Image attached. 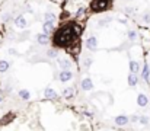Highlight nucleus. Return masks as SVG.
<instances>
[{
	"instance_id": "6",
	"label": "nucleus",
	"mask_w": 150,
	"mask_h": 131,
	"mask_svg": "<svg viewBox=\"0 0 150 131\" xmlns=\"http://www.w3.org/2000/svg\"><path fill=\"white\" fill-rule=\"evenodd\" d=\"M57 80H60V82H69V80H71L73 79V72L70 70V72H64V70H60V73L57 74V77H55Z\"/></svg>"
},
{
	"instance_id": "31",
	"label": "nucleus",
	"mask_w": 150,
	"mask_h": 131,
	"mask_svg": "<svg viewBox=\"0 0 150 131\" xmlns=\"http://www.w3.org/2000/svg\"><path fill=\"white\" fill-rule=\"evenodd\" d=\"M1 101H3V96H1V95H0V103H1Z\"/></svg>"
},
{
	"instance_id": "26",
	"label": "nucleus",
	"mask_w": 150,
	"mask_h": 131,
	"mask_svg": "<svg viewBox=\"0 0 150 131\" xmlns=\"http://www.w3.org/2000/svg\"><path fill=\"white\" fill-rule=\"evenodd\" d=\"M139 124H140V125H149L150 124V118L147 117V115H140Z\"/></svg>"
},
{
	"instance_id": "30",
	"label": "nucleus",
	"mask_w": 150,
	"mask_h": 131,
	"mask_svg": "<svg viewBox=\"0 0 150 131\" xmlns=\"http://www.w3.org/2000/svg\"><path fill=\"white\" fill-rule=\"evenodd\" d=\"M9 54H12V55H18V51L13 50V48H10V50H9Z\"/></svg>"
},
{
	"instance_id": "32",
	"label": "nucleus",
	"mask_w": 150,
	"mask_h": 131,
	"mask_svg": "<svg viewBox=\"0 0 150 131\" xmlns=\"http://www.w3.org/2000/svg\"><path fill=\"white\" fill-rule=\"evenodd\" d=\"M103 131H105V130H103Z\"/></svg>"
},
{
	"instance_id": "11",
	"label": "nucleus",
	"mask_w": 150,
	"mask_h": 131,
	"mask_svg": "<svg viewBox=\"0 0 150 131\" xmlns=\"http://www.w3.org/2000/svg\"><path fill=\"white\" fill-rule=\"evenodd\" d=\"M137 105L140 108H146L149 105V98H147L146 93H139L137 95Z\"/></svg>"
},
{
	"instance_id": "8",
	"label": "nucleus",
	"mask_w": 150,
	"mask_h": 131,
	"mask_svg": "<svg viewBox=\"0 0 150 131\" xmlns=\"http://www.w3.org/2000/svg\"><path fill=\"white\" fill-rule=\"evenodd\" d=\"M128 69H130V73L133 74H139L142 72V64L137 61V60H130L128 63Z\"/></svg>"
},
{
	"instance_id": "5",
	"label": "nucleus",
	"mask_w": 150,
	"mask_h": 131,
	"mask_svg": "<svg viewBox=\"0 0 150 131\" xmlns=\"http://www.w3.org/2000/svg\"><path fill=\"white\" fill-rule=\"evenodd\" d=\"M13 25H15L16 28L23 29V28H26V26H28V21H26V18H25L23 15H18V16L13 19Z\"/></svg>"
},
{
	"instance_id": "10",
	"label": "nucleus",
	"mask_w": 150,
	"mask_h": 131,
	"mask_svg": "<svg viewBox=\"0 0 150 131\" xmlns=\"http://www.w3.org/2000/svg\"><path fill=\"white\" fill-rule=\"evenodd\" d=\"M80 87H82V90H92V89H93L92 79H91V77H83V79L80 80Z\"/></svg>"
},
{
	"instance_id": "14",
	"label": "nucleus",
	"mask_w": 150,
	"mask_h": 131,
	"mask_svg": "<svg viewBox=\"0 0 150 131\" xmlns=\"http://www.w3.org/2000/svg\"><path fill=\"white\" fill-rule=\"evenodd\" d=\"M54 32H55L54 23H50V22H44V23H42V34H45V35L50 37L51 34H54Z\"/></svg>"
},
{
	"instance_id": "25",
	"label": "nucleus",
	"mask_w": 150,
	"mask_h": 131,
	"mask_svg": "<svg viewBox=\"0 0 150 131\" xmlns=\"http://www.w3.org/2000/svg\"><path fill=\"white\" fill-rule=\"evenodd\" d=\"M10 69V63L7 60H0V73H6Z\"/></svg>"
},
{
	"instance_id": "16",
	"label": "nucleus",
	"mask_w": 150,
	"mask_h": 131,
	"mask_svg": "<svg viewBox=\"0 0 150 131\" xmlns=\"http://www.w3.org/2000/svg\"><path fill=\"white\" fill-rule=\"evenodd\" d=\"M44 96H45L47 99L52 101V99H57V98H58V93H57L52 87H45V89H44Z\"/></svg>"
},
{
	"instance_id": "24",
	"label": "nucleus",
	"mask_w": 150,
	"mask_h": 131,
	"mask_svg": "<svg viewBox=\"0 0 150 131\" xmlns=\"http://www.w3.org/2000/svg\"><path fill=\"white\" fill-rule=\"evenodd\" d=\"M63 98H66V99H70V98H73V95H74V90H73V87H64V90H63Z\"/></svg>"
},
{
	"instance_id": "15",
	"label": "nucleus",
	"mask_w": 150,
	"mask_h": 131,
	"mask_svg": "<svg viewBox=\"0 0 150 131\" xmlns=\"http://www.w3.org/2000/svg\"><path fill=\"white\" fill-rule=\"evenodd\" d=\"M58 54H60V51H58V48H55V47H51V48H48V50L45 51V55H47L50 60H57V58H58Z\"/></svg>"
},
{
	"instance_id": "9",
	"label": "nucleus",
	"mask_w": 150,
	"mask_h": 131,
	"mask_svg": "<svg viewBox=\"0 0 150 131\" xmlns=\"http://www.w3.org/2000/svg\"><path fill=\"white\" fill-rule=\"evenodd\" d=\"M114 123H115L118 127H125V125L130 124V117H127V115H117V117L114 118Z\"/></svg>"
},
{
	"instance_id": "4",
	"label": "nucleus",
	"mask_w": 150,
	"mask_h": 131,
	"mask_svg": "<svg viewBox=\"0 0 150 131\" xmlns=\"http://www.w3.org/2000/svg\"><path fill=\"white\" fill-rule=\"evenodd\" d=\"M85 47H86V50H88V51L95 52V51L98 50V38H96L95 35L88 37V38H86V41H85Z\"/></svg>"
},
{
	"instance_id": "13",
	"label": "nucleus",
	"mask_w": 150,
	"mask_h": 131,
	"mask_svg": "<svg viewBox=\"0 0 150 131\" xmlns=\"http://www.w3.org/2000/svg\"><path fill=\"white\" fill-rule=\"evenodd\" d=\"M92 64H93V57H92L91 54L83 55V58H82V67H83L85 70H89Z\"/></svg>"
},
{
	"instance_id": "21",
	"label": "nucleus",
	"mask_w": 150,
	"mask_h": 131,
	"mask_svg": "<svg viewBox=\"0 0 150 131\" xmlns=\"http://www.w3.org/2000/svg\"><path fill=\"white\" fill-rule=\"evenodd\" d=\"M0 19H1V22H3V23H7V22L13 21L15 18H13V15H12L10 12H3V13H1V16H0Z\"/></svg>"
},
{
	"instance_id": "19",
	"label": "nucleus",
	"mask_w": 150,
	"mask_h": 131,
	"mask_svg": "<svg viewBox=\"0 0 150 131\" xmlns=\"http://www.w3.org/2000/svg\"><path fill=\"white\" fill-rule=\"evenodd\" d=\"M127 38L130 40V42H136L137 41V38H139V34H137V31L136 29H128L127 31Z\"/></svg>"
},
{
	"instance_id": "3",
	"label": "nucleus",
	"mask_w": 150,
	"mask_h": 131,
	"mask_svg": "<svg viewBox=\"0 0 150 131\" xmlns=\"http://www.w3.org/2000/svg\"><path fill=\"white\" fill-rule=\"evenodd\" d=\"M57 66L60 70H64V72H70L71 67H73V61L66 58V57H58L57 58Z\"/></svg>"
},
{
	"instance_id": "20",
	"label": "nucleus",
	"mask_w": 150,
	"mask_h": 131,
	"mask_svg": "<svg viewBox=\"0 0 150 131\" xmlns=\"http://www.w3.org/2000/svg\"><path fill=\"white\" fill-rule=\"evenodd\" d=\"M18 95H19V98L22 101H29L31 99V93H29L28 89H19L18 90Z\"/></svg>"
},
{
	"instance_id": "7",
	"label": "nucleus",
	"mask_w": 150,
	"mask_h": 131,
	"mask_svg": "<svg viewBox=\"0 0 150 131\" xmlns=\"http://www.w3.org/2000/svg\"><path fill=\"white\" fill-rule=\"evenodd\" d=\"M35 42L38 44V45H41V47H45V45H48V42H50V37L45 35V34H42V32H40V34L35 35Z\"/></svg>"
},
{
	"instance_id": "1",
	"label": "nucleus",
	"mask_w": 150,
	"mask_h": 131,
	"mask_svg": "<svg viewBox=\"0 0 150 131\" xmlns=\"http://www.w3.org/2000/svg\"><path fill=\"white\" fill-rule=\"evenodd\" d=\"M80 34H82V28L79 25L67 22L54 32L52 44L55 48H67L79 40Z\"/></svg>"
},
{
	"instance_id": "18",
	"label": "nucleus",
	"mask_w": 150,
	"mask_h": 131,
	"mask_svg": "<svg viewBox=\"0 0 150 131\" xmlns=\"http://www.w3.org/2000/svg\"><path fill=\"white\" fill-rule=\"evenodd\" d=\"M140 22L143 25H150V10H144L142 15H140Z\"/></svg>"
},
{
	"instance_id": "22",
	"label": "nucleus",
	"mask_w": 150,
	"mask_h": 131,
	"mask_svg": "<svg viewBox=\"0 0 150 131\" xmlns=\"http://www.w3.org/2000/svg\"><path fill=\"white\" fill-rule=\"evenodd\" d=\"M44 19H45V22L54 23V22H55V19H57V15H55V13H52V12H45V13H44Z\"/></svg>"
},
{
	"instance_id": "27",
	"label": "nucleus",
	"mask_w": 150,
	"mask_h": 131,
	"mask_svg": "<svg viewBox=\"0 0 150 131\" xmlns=\"http://www.w3.org/2000/svg\"><path fill=\"white\" fill-rule=\"evenodd\" d=\"M85 10H86V9H85V6H80V7L77 9V12H76V18H80V16L85 13Z\"/></svg>"
},
{
	"instance_id": "2",
	"label": "nucleus",
	"mask_w": 150,
	"mask_h": 131,
	"mask_svg": "<svg viewBox=\"0 0 150 131\" xmlns=\"http://www.w3.org/2000/svg\"><path fill=\"white\" fill-rule=\"evenodd\" d=\"M114 0H91L89 9L92 13H103L109 9H112Z\"/></svg>"
},
{
	"instance_id": "29",
	"label": "nucleus",
	"mask_w": 150,
	"mask_h": 131,
	"mask_svg": "<svg viewBox=\"0 0 150 131\" xmlns=\"http://www.w3.org/2000/svg\"><path fill=\"white\" fill-rule=\"evenodd\" d=\"M124 12L127 15H131V13H134V7H127V9H124Z\"/></svg>"
},
{
	"instance_id": "28",
	"label": "nucleus",
	"mask_w": 150,
	"mask_h": 131,
	"mask_svg": "<svg viewBox=\"0 0 150 131\" xmlns=\"http://www.w3.org/2000/svg\"><path fill=\"white\" fill-rule=\"evenodd\" d=\"M140 120V115H131L130 117V123H139Z\"/></svg>"
},
{
	"instance_id": "17",
	"label": "nucleus",
	"mask_w": 150,
	"mask_h": 131,
	"mask_svg": "<svg viewBox=\"0 0 150 131\" xmlns=\"http://www.w3.org/2000/svg\"><path fill=\"white\" fill-rule=\"evenodd\" d=\"M139 80H140V77H139V74H133V73H128V79H127V82H128V86L134 87L139 85Z\"/></svg>"
},
{
	"instance_id": "12",
	"label": "nucleus",
	"mask_w": 150,
	"mask_h": 131,
	"mask_svg": "<svg viewBox=\"0 0 150 131\" xmlns=\"http://www.w3.org/2000/svg\"><path fill=\"white\" fill-rule=\"evenodd\" d=\"M140 77H142V79H143L146 83H149V80H150V66L147 64V63H144V64H143Z\"/></svg>"
},
{
	"instance_id": "23",
	"label": "nucleus",
	"mask_w": 150,
	"mask_h": 131,
	"mask_svg": "<svg viewBox=\"0 0 150 131\" xmlns=\"http://www.w3.org/2000/svg\"><path fill=\"white\" fill-rule=\"evenodd\" d=\"M111 22H112V18H111V16L102 18V19H99V21H98V26H99V28H103V26H108V25H109Z\"/></svg>"
}]
</instances>
